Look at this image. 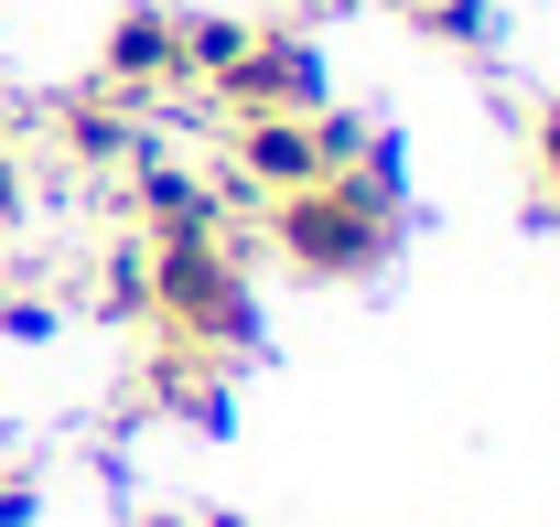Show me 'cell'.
I'll use <instances>...</instances> for the list:
<instances>
[{
    "label": "cell",
    "instance_id": "6da1fadb",
    "mask_svg": "<svg viewBox=\"0 0 560 527\" xmlns=\"http://www.w3.org/2000/svg\"><path fill=\"white\" fill-rule=\"evenodd\" d=\"M259 237H270L291 269L313 280H355L399 248V195H388V162H355V173H324L302 195H270L259 204Z\"/></svg>",
    "mask_w": 560,
    "mask_h": 527
},
{
    "label": "cell",
    "instance_id": "7a4b0ae2",
    "mask_svg": "<svg viewBox=\"0 0 560 527\" xmlns=\"http://www.w3.org/2000/svg\"><path fill=\"white\" fill-rule=\"evenodd\" d=\"M528 173H539V204L560 215V97H550V108H528Z\"/></svg>",
    "mask_w": 560,
    "mask_h": 527
},
{
    "label": "cell",
    "instance_id": "3957f363",
    "mask_svg": "<svg viewBox=\"0 0 560 527\" xmlns=\"http://www.w3.org/2000/svg\"><path fill=\"white\" fill-rule=\"evenodd\" d=\"M33 517V473H22V462H0V527H22Z\"/></svg>",
    "mask_w": 560,
    "mask_h": 527
},
{
    "label": "cell",
    "instance_id": "277c9868",
    "mask_svg": "<svg viewBox=\"0 0 560 527\" xmlns=\"http://www.w3.org/2000/svg\"><path fill=\"white\" fill-rule=\"evenodd\" d=\"M0 140H22V108H11V97H0Z\"/></svg>",
    "mask_w": 560,
    "mask_h": 527
}]
</instances>
